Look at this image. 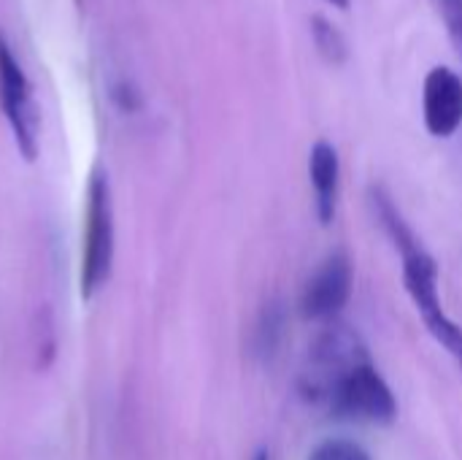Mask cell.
<instances>
[{
  "label": "cell",
  "mask_w": 462,
  "mask_h": 460,
  "mask_svg": "<svg viewBox=\"0 0 462 460\" xmlns=\"http://www.w3.org/2000/svg\"><path fill=\"white\" fill-rule=\"evenodd\" d=\"M252 460H271V455H268V450H257Z\"/></svg>",
  "instance_id": "cell-14"
},
{
  "label": "cell",
  "mask_w": 462,
  "mask_h": 460,
  "mask_svg": "<svg viewBox=\"0 0 462 460\" xmlns=\"http://www.w3.org/2000/svg\"><path fill=\"white\" fill-rule=\"evenodd\" d=\"M309 460H371V455L349 439H328L311 453Z\"/></svg>",
  "instance_id": "cell-10"
},
{
  "label": "cell",
  "mask_w": 462,
  "mask_h": 460,
  "mask_svg": "<svg viewBox=\"0 0 462 460\" xmlns=\"http://www.w3.org/2000/svg\"><path fill=\"white\" fill-rule=\"evenodd\" d=\"M328 3H330L333 8H341V11H346V8L352 5V0H328Z\"/></svg>",
  "instance_id": "cell-13"
},
{
  "label": "cell",
  "mask_w": 462,
  "mask_h": 460,
  "mask_svg": "<svg viewBox=\"0 0 462 460\" xmlns=\"http://www.w3.org/2000/svg\"><path fill=\"white\" fill-rule=\"evenodd\" d=\"M311 38H314L317 52H319L328 62L338 65V62H344V60L349 57V43H346L344 33H341L330 19H325L322 14H317V16L311 19Z\"/></svg>",
  "instance_id": "cell-9"
},
{
  "label": "cell",
  "mask_w": 462,
  "mask_h": 460,
  "mask_svg": "<svg viewBox=\"0 0 462 460\" xmlns=\"http://www.w3.org/2000/svg\"><path fill=\"white\" fill-rule=\"evenodd\" d=\"M0 106L11 125L22 157L32 163L38 157V108L32 100L30 81L3 35H0Z\"/></svg>",
  "instance_id": "cell-4"
},
{
  "label": "cell",
  "mask_w": 462,
  "mask_h": 460,
  "mask_svg": "<svg viewBox=\"0 0 462 460\" xmlns=\"http://www.w3.org/2000/svg\"><path fill=\"white\" fill-rule=\"evenodd\" d=\"M371 363V352L363 336L346 323H330L309 347L306 363L298 377V390L306 401L322 407L328 390L352 369Z\"/></svg>",
  "instance_id": "cell-1"
},
{
  "label": "cell",
  "mask_w": 462,
  "mask_h": 460,
  "mask_svg": "<svg viewBox=\"0 0 462 460\" xmlns=\"http://www.w3.org/2000/svg\"><path fill=\"white\" fill-rule=\"evenodd\" d=\"M444 5V16H447V24L452 30V38L457 43L462 54V0H441Z\"/></svg>",
  "instance_id": "cell-11"
},
{
  "label": "cell",
  "mask_w": 462,
  "mask_h": 460,
  "mask_svg": "<svg viewBox=\"0 0 462 460\" xmlns=\"http://www.w3.org/2000/svg\"><path fill=\"white\" fill-rule=\"evenodd\" d=\"M309 176L317 198V217L322 225H330L338 206V190H341V160L330 141H317L309 155Z\"/></svg>",
  "instance_id": "cell-7"
},
{
  "label": "cell",
  "mask_w": 462,
  "mask_h": 460,
  "mask_svg": "<svg viewBox=\"0 0 462 460\" xmlns=\"http://www.w3.org/2000/svg\"><path fill=\"white\" fill-rule=\"evenodd\" d=\"M322 407L344 420H357V423H376V426H390L398 418V401L379 374V369L371 363H363L344 374L325 396Z\"/></svg>",
  "instance_id": "cell-3"
},
{
  "label": "cell",
  "mask_w": 462,
  "mask_h": 460,
  "mask_svg": "<svg viewBox=\"0 0 462 460\" xmlns=\"http://www.w3.org/2000/svg\"><path fill=\"white\" fill-rule=\"evenodd\" d=\"M457 363H460V369H462V358H460V361H457Z\"/></svg>",
  "instance_id": "cell-15"
},
{
  "label": "cell",
  "mask_w": 462,
  "mask_h": 460,
  "mask_svg": "<svg viewBox=\"0 0 462 460\" xmlns=\"http://www.w3.org/2000/svg\"><path fill=\"white\" fill-rule=\"evenodd\" d=\"M114 100H116V106L125 108V111H133V108L141 106V98H138V92L133 89V84H119V87L114 89Z\"/></svg>",
  "instance_id": "cell-12"
},
{
  "label": "cell",
  "mask_w": 462,
  "mask_h": 460,
  "mask_svg": "<svg viewBox=\"0 0 462 460\" xmlns=\"http://www.w3.org/2000/svg\"><path fill=\"white\" fill-rule=\"evenodd\" d=\"M352 296V263L346 252L328 255L300 293V314L306 320H333Z\"/></svg>",
  "instance_id": "cell-5"
},
{
  "label": "cell",
  "mask_w": 462,
  "mask_h": 460,
  "mask_svg": "<svg viewBox=\"0 0 462 460\" xmlns=\"http://www.w3.org/2000/svg\"><path fill=\"white\" fill-rule=\"evenodd\" d=\"M114 260V211L108 179L100 168L92 171L87 187V228L81 247V298L89 301L111 277Z\"/></svg>",
  "instance_id": "cell-2"
},
{
  "label": "cell",
  "mask_w": 462,
  "mask_h": 460,
  "mask_svg": "<svg viewBox=\"0 0 462 460\" xmlns=\"http://www.w3.org/2000/svg\"><path fill=\"white\" fill-rule=\"evenodd\" d=\"M425 127L436 138H449L462 125V79L447 65H439L425 79L422 92Z\"/></svg>",
  "instance_id": "cell-6"
},
{
  "label": "cell",
  "mask_w": 462,
  "mask_h": 460,
  "mask_svg": "<svg viewBox=\"0 0 462 460\" xmlns=\"http://www.w3.org/2000/svg\"><path fill=\"white\" fill-rule=\"evenodd\" d=\"M284 309L279 301H271L263 306L257 323H254V331H252V352L260 358V361H271L276 352H279V344L284 339Z\"/></svg>",
  "instance_id": "cell-8"
}]
</instances>
